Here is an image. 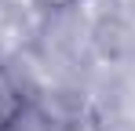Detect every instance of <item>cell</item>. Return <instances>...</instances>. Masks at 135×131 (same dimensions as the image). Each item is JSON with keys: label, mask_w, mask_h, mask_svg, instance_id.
<instances>
[{"label": "cell", "mask_w": 135, "mask_h": 131, "mask_svg": "<svg viewBox=\"0 0 135 131\" xmlns=\"http://www.w3.org/2000/svg\"><path fill=\"white\" fill-rule=\"evenodd\" d=\"M18 106H22V98L15 95V87H11L7 80H4V77H0V128L7 124V117H11V113H15Z\"/></svg>", "instance_id": "cell-2"}, {"label": "cell", "mask_w": 135, "mask_h": 131, "mask_svg": "<svg viewBox=\"0 0 135 131\" xmlns=\"http://www.w3.org/2000/svg\"><path fill=\"white\" fill-rule=\"evenodd\" d=\"M0 131H59V128H55V120H51L40 106L22 102V106L7 117V124H4Z\"/></svg>", "instance_id": "cell-1"}]
</instances>
